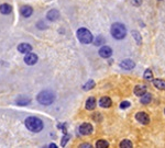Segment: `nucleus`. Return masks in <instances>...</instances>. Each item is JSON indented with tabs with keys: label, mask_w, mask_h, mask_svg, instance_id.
Returning <instances> with one entry per match:
<instances>
[{
	"label": "nucleus",
	"mask_w": 165,
	"mask_h": 148,
	"mask_svg": "<svg viewBox=\"0 0 165 148\" xmlns=\"http://www.w3.org/2000/svg\"><path fill=\"white\" fill-rule=\"evenodd\" d=\"M96 99L94 97H89L86 101V109L88 110V111H92V110L96 108Z\"/></svg>",
	"instance_id": "nucleus-15"
},
{
	"label": "nucleus",
	"mask_w": 165,
	"mask_h": 148,
	"mask_svg": "<svg viewBox=\"0 0 165 148\" xmlns=\"http://www.w3.org/2000/svg\"><path fill=\"white\" fill-rule=\"evenodd\" d=\"M129 106H130V102H129V101H123V102H121V104H120V109H127Z\"/></svg>",
	"instance_id": "nucleus-25"
},
{
	"label": "nucleus",
	"mask_w": 165,
	"mask_h": 148,
	"mask_svg": "<svg viewBox=\"0 0 165 148\" xmlns=\"http://www.w3.org/2000/svg\"><path fill=\"white\" fill-rule=\"evenodd\" d=\"M153 85L160 90H165V80L162 79H153Z\"/></svg>",
	"instance_id": "nucleus-18"
},
{
	"label": "nucleus",
	"mask_w": 165,
	"mask_h": 148,
	"mask_svg": "<svg viewBox=\"0 0 165 148\" xmlns=\"http://www.w3.org/2000/svg\"><path fill=\"white\" fill-rule=\"evenodd\" d=\"M94 131V127L90 123H82L79 126V133L82 135H90Z\"/></svg>",
	"instance_id": "nucleus-7"
},
{
	"label": "nucleus",
	"mask_w": 165,
	"mask_h": 148,
	"mask_svg": "<svg viewBox=\"0 0 165 148\" xmlns=\"http://www.w3.org/2000/svg\"><path fill=\"white\" fill-rule=\"evenodd\" d=\"M98 53H99V56H100V57L109 58L110 56L112 55V49H111V47H109V46L105 45V46H102V47L99 49Z\"/></svg>",
	"instance_id": "nucleus-9"
},
{
	"label": "nucleus",
	"mask_w": 165,
	"mask_h": 148,
	"mask_svg": "<svg viewBox=\"0 0 165 148\" xmlns=\"http://www.w3.org/2000/svg\"><path fill=\"white\" fill-rule=\"evenodd\" d=\"M25 126L30 132L32 133H40L41 131L43 130L44 127V124L41 118H37V116H29V118H25Z\"/></svg>",
	"instance_id": "nucleus-1"
},
{
	"label": "nucleus",
	"mask_w": 165,
	"mask_h": 148,
	"mask_svg": "<svg viewBox=\"0 0 165 148\" xmlns=\"http://www.w3.org/2000/svg\"><path fill=\"white\" fill-rule=\"evenodd\" d=\"M50 147H51V148H56V147H57V146H56V145H55V144H53V143H52V144H50Z\"/></svg>",
	"instance_id": "nucleus-30"
},
{
	"label": "nucleus",
	"mask_w": 165,
	"mask_h": 148,
	"mask_svg": "<svg viewBox=\"0 0 165 148\" xmlns=\"http://www.w3.org/2000/svg\"><path fill=\"white\" fill-rule=\"evenodd\" d=\"M143 77L145 80H153V73L150 69H147L145 71H144Z\"/></svg>",
	"instance_id": "nucleus-23"
},
{
	"label": "nucleus",
	"mask_w": 165,
	"mask_h": 148,
	"mask_svg": "<svg viewBox=\"0 0 165 148\" xmlns=\"http://www.w3.org/2000/svg\"><path fill=\"white\" fill-rule=\"evenodd\" d=\"M67 140H68V135H65L64 136V139L62 140V146H65V145H66Z\"/></svg>",
	"instance_id": "nucleus-27"
},
{
	"label": "nucleus",
	"mask_w": 165,
	"mask_h": 148,
	"mask_svg": "<svg viewBox=\"0 0 165 148\" xmlns=\"http://www.w3.org/2000/svg\"><path fill=\"white\" fill-rule=\"evenodd\" d=\"M110 33H111L112 37H115L116 39H122L127 35V27L122 23L116 22L110 27Z\"/></svg>",
	"instance_id": "nucleus-2"
},
{
	"label": "nucleus",
	"mask_w": 165,
	"mask_h": 148,
	"mask_svg": "<svg viewBox=\"0 0 165 148\" xmlns=\"http://www.w3.org/2000/svg\"><path fill=\"white\" fill-rule=\"evenodd\" d=\"M37 102L42 105H51L55 100V94L50 90H43L37 97Z\"/></svg>",
	"instance_id": "nucleus-3"
},
{
	"label": "nucleus",
	"mask_w": 165,
	"mask_h": 148,
	"mask_svg": "<svg viewBox=\"0 0 165 148\" xmlns=\"http://www.w3.org/2000/svg\"><path fill=\"white\" fill-rule=\"evenodd\" d=\"M18 51L21 54H28V53L32 52V46L30 44H28V43H21V44L18 45Z\"/></svg>",
	"instance_id": "nucleus-10"
},
{
	"label": "nucleus",
	"mask_w": 165,
	"mask_h": 148,
	"mask_svg": "<svg viewBox=\"0 0 165 148\" xmlns=\"http://www.w3.org/2000/svg\"><path fill=\"white\" fill-rule=\"evenodd\" d=\"M37 61H39V57H37V54H34L32 52L25 54L24 63L27 64V65H29V66H33V65H35V64L37 63Z\"/></svg>",
	"instance_id": "nucleus-5"
},
{
	"label": "nucleus",
	"mask_w": 165,
	"mask_h": 148,
	"mask_svg": "<svg viewBox=\"0 0 165 148\" xmlns=\"http://www.w3.org/2000/svg\"><path fill=\"white\" fill-rule=\"evenodd\" d=\"M102 42H104V37H102V36H98L97 39H96L95 45H100V44H102Z\"/></svg>",
	"instance_id": "nucleus-26"
},
{
	"label": "nucleus",
	"mask_w": 165,
	"mask_h": 148,
	"mask_svg": "<svg viewBox=\"0 0 165 148\" xmlns=\"http://www.w3.org/2000/svg\"><path fill=\"white\" fill-rule=\"evenodd\" d=\"M132 3L134 5V6H140L141 3H142V0H132Z\"/></svg>",
	"instance_id": "nucleus-28"
},
{
	"label": "nucleus",
	"mask_w": 165,
	"mask_h": 148,
	"mask_svg": "<svg viewBox=\"0 0 165 148\" xmlns=\"http://www.w3.org/2000/svg\"><path fill=\"white\" fill-rule=\"evenodd\" d=\"M46 18H47L49 21H55V20H57L60 18V12L56 9L50 10L49 12L46 13Z\"/></svg>",
	"instance_id": "nucleus-13"
},
{
	"label": "nucleus",
	"mask_w": 165,
	"mask_h": 148,
	"mask_svg": "<svg viewBox=\"0 0 165 148\" xmlns=\"http://www.w3.org/2000/svg\"><path fill=\"white\" fill-rule=\"evenodd\" d=\"M120 147L121 148H131V147H133V144H132L131 140L125 139V140H122V142L120 143Z\"/></svg>",
	"instance_id": "nucleus-22"
},
{
	"label": "nucleus",
	"mask_w": 165,
	"mask_h": 148,
	"mask_svg": "<svg viewBox=\"0 0 165 148\" xmlns=\"http://www.w3.org/2000/svg\"><path fill=\"white\" fill-rule=\"evenodd\" d=\"M30 102H31V99L29 97H25V96H20V97H18L17 100H15V103H17L18 105H28Z\"/></svg>",
	"instance_id": "nucleus-14"
},
{
	"label": "nucleus",
	"mask_w": 165,
	"mask_h": 148,
	"mask_svg": "<svg viewBox=\"0 0 165 148\" xmlns=\"http://www.w3.org/2000/svg\"><path fill=\"white\" fill-rule=\"evenodd\" d=\"M120 68H122L125 70H131L135 67V63L132 59H123L122 61H120Z\"/></svg>",
	"instance_id": "nucleus-8"
},
{
	"label": "nucleus",
	"mask_w": 165,
	"mask_h": 148,
	"mask_svg": "<svg viewBox=\"0 0 165 148\" xmlns=\"http://www.w3.org/2000/svg\"><path fill=\"white\" fill-rule=\"evenodd\" d=\"M99 105L101 108H104V109H108V108L112 105V101L109 97H102L99 100Z\"/></svg>",
	"instance_id": "nucleus-12"
},
{
	"label": "nucleus",
	"mask_w": 165,
	"mask_h": 148,
	"mask_svg": "<svg viewBox=\"0 0 165 148\" xmlns=\"http://www.w3.org/2000/svg\"><path fill=\"white\" fill-rule=\"evenodd\" d=\"M145 92H147V86H144V85L135 86V88H134V94H135V96L141 97V96H143Z\"/></svg>",
	"instance_id": "nucleus-16"
},
{
	"label": "nucleus",
	"mask_w": 165,
	"mask_h": 148,
	"mask_svg": "<svg viewBox=\"0 0 165 148\" xmlns=\"http://www.w3.org/2000/svg\"><path fill=\"white\" fill-rule=\"evenodd\" d=\"M135 120H137L139 123L144 124V125L150 123V116H149L145 112H138L137 114H135Z\"/></svg>",
	"instance_id": "nucleus-6"
},
{
	"label": "nucleus",
	"mask_w": 165,
	"mask_h": 148,
	"mask_svg": "<svg viewBox=\"0 0 165 148\" xmlns=\"http://www.w3.org/2000/svg\"><path fill=\"white\" fill-rule=\"evenodd\" d=\"M164 112H165V110H164Z\"/></svg>",
	"instance_id": "nucleus-31"
},
{
	"label": "nucleus",
	"mask_w": 165,
	"mask_h": 148,
	"mask_svg": "<svg viewBox=\"0 0 165 148\" xmlns=\"http://www.w3.org/2000/svg\"><path fill=\"white\" fill-rule=\"evenodd\" d=\"M79 147H82V148H92V145H90V144H87V143H85V144H82V145H79Z\"/></svg>",
	"instance_id": "nucleus-29"
},
{
	"label": "nucleus",
	"mask_w": 165,
	"mask_h": 148,
	"mask_svg": "<svg viewBox=\"0 0 165 148\" xmlns=\"http://www.w3.org/2000/svg\"><path fill=\"white\" fill-rule=\"evenodd\" d=\"M77 39L82 44H90L94 39L92 32L86 29V27H80L77 30Z\"/></svg>",
	"instance_id": "nucleus-4"
},
{
	"label": "nucleus",
	"mask_w": 165,
	"mask_h": 148,
	"mask_svg": "<svg viewBox=\"0 0 165 148\" xmlns=\"http://www.w3.org/2000/svg\"><path fill=\"white\" fill-rule=\"evenodd\" d=\"M95 81H94V80H89V81H87L85 83V85H84V87H82V89H84V90L85 91H88V90H92V88L95 87Z\"/></svg>",
	"instance_id": "nucleus-21"
},
{
	"label": "nucleus",
	"mask_w": 165,
	"mask_h": 148,
	"mask_svg": "<svg viewBox=\"0 0 165 148\" xmlns=\"http://www.w3.org/2000/svg\"><path fill=\"white\" fill-rule=\"evenodd\" d=\"M96 147L98 148H106V147H109V143L105 139H99L96 142Z\"/></svg>",
	"instance_id": "nucleus-20"
},
{
	"label": "nucleus",
	"mask_w": 165,
	"mask_h": 148,
	"mask_svg": "<svg viewBox=\"0 0 165 148\" xmlns=\"http://www.w3.org/2000/svg\"><path fill=\"white\" fill-rule=\"evenodd\" d=\"M132 35H133V37L135 39V41H137L138 44H141L142 39H141V35L139 34V32H138V31H132Z\"/></svg>",
	"instance_id": "nucleus-24"
},
{
	"label": "nucleus",
	"mask_w": 165,
	"mask_h": 148,
	"mask_svg": "<svg viewBox=\"0 0 165 148\" xmlns=\"http://www.w3.org/2000/svg\"><path fill=\"white\" fill-rule=\"evenodd\" d=\"M20 13H21V15L23 18H30L31 15H32V13H33V9L30 6H23L20 9Z\"/></svg>",
	"instance_id": "nucleus-11"
},
{
	"label": "nucleus",
	"mask_w": 165,
	"mask_h": 148,
	"mask_svg": "<svg viewBox=\"0 0 165 148\" xmlns=\"http://www.w3.org/2000/svg\"><path fill=\"white\" fill-rule=\"evenodd\" d=\"M11 11H12V7L10 6V5H8V3L0 5V13H2V14H9Z\"/></svg>",
	"instance_id": "nucleus-17"
},
{
	"label": "nucleus",
	"mask_w": 165,
	"mask_h": 148,
	"mask_svg": "<svg viewBox=\"0 0 165 148\" xmlns=\"http://www.w3.org/2000/svg\"><path fill=\"white\" fill-rule=\"evenodd\" d=\"M151 100H152V97H151L150 93H147V92H145V93L143 94V96H141V103L142 104H149V103L151 102Z\"/></svg>",
	"instance_id": "nucleus-19"
}]
</instances>
